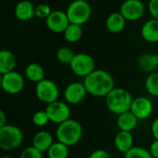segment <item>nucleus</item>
Segmentation results:
<instances>
[{
    "label": "nucleus",
    "instance_id": "nucleus-1",
    "mask_svg": "<svg viewBox=\"0 0 158 158\" xmlns=\"http://www.w3.org/2000/svg\"><path fill=\"white\" fill-rule=\"evenodd\" d=\"M87 93L96 97H106L114 88L115 81L112 75L104 69H95L83 80Z\"/></svg>",
    "mask_w": 158,
    "mask_h": 158
},
{
    "label": "nucleus",
    "instance_id": "nucleus-2",
    "mask_svg": "<svg viewBox=\"0 0 158 158\" xmlns=\"http://www.w3.org/2000/svg\"><path fill=\"white\" fill-rule=\"evenodd\" d=\"M82 134L83 129L81 124L71 118L57 125L56 130V137L57 142H60L69 147L79 143L82 138Z\"/></svg>",
    "mask_w": 158,
    "mask_h": 158
},
{
    "label": "nucleus",
    "instance_id": "nucleus-3",
    "mask_svg": "<svg viewBox=\"0 0 158 158\" xmlns=\"http://www.w3.org/2000/svg\"><path fill=\"white\" fill-rule=\"evenodd\" d=\"M133 99L128 90L114 88L106 96V106L110 112L118 116L131 110Z\"/></svg>",
    "mask_w": 158,
    "mask_h": 158
},
{
    "label": "nucleus",
    "instance_id": "nucleus-4",
    "mask_svg": "<svg viewBox=\"0 0 158 158\" xmlns=\"http://www.w3.org/2000/svg\"><path fill=\"white\" fill-rule=\"evenodd\" d=\"M22 131L15 125L6 124L0 127V148L4 151H13L23 143Z\"/></svg>",
    "mask_w": 158,
    "mask_h": 158
},
{
    "label": "nucleus",
    "instance_id": "nucleus-5",
    "mask_svg": "<svg viewBox=\"0 0 158 158\" xmlns=\"http://www.w3.org/2000/svg\"><path fill=\"white\" fill-rule=\"evenodd\" d=\"M66 13L70 23L82 26L92 16V7L86 0H73L67 7Z\"/></svg>",
    "mask_w": 158,
    "mask_h": 158
},
{
    "label": "nucleus",
    "instance_id": "nucleus-6",
    "mask_svg": "<svg viewBox=\"0 0 158 158\" xmlns=\"http://www.w3.org/2000/svg\"><path fill=\"white\" fill-rule=\"evenodd\" d=\"M35 94L37 99L46 105H49L58 100L59 89L56 83L49 79H44L36 83Z\"/></svg>",
    "mask_w": 158,
    "mask_h": 158
},
{
    "label": "nucleus",
    "instance_id": "nucleus-7",
    "mask_svg": "<svg viewBox=\"0 0 158 158\" xmlns=\"http://www.w3.org/2000/svg\"><path fill=\"white\" fill-rule=\"evenodd\" d=\"M69 68L75 75L82 78L87 77L96 69L94 59L86 53L76 54L69 64Z\"/></svg>",
    "mask_w": 158,
    "mask_h": 158
},
{
    "label": "nucleus",
    "instance_id": "nucleus-8",
    "mask_svg": "<svg viewBox=\"0 0 158 158\" xmlns=\"http://www.w3.org/2000/svg\"><path fill=\"white\" fill-rule=\"evenodd\" d=\"M0 84L2 90L6 94L15 95L22 92L25 85V80L19 72L13 70L1 75Z\"/></svg>",
    "mask_w": 158,
    "mask_h": 158
},
{
    "label": "nucleus",
    "instance_id": "nucleus-9",
    "mask_svg": "<svg viewBox=\"0 0 158 158\" xmlns=\"http://www.w3.org/2000/svg\"><path fill=\"white\" fill-rule=\"evenodd\" d=\"M50 118V122L61 124L70 118V108L67 102L55 101L46 106L44 109Z\"/></svg>",
    "mask_w": 158,
    "mask_h": 158
},
{
    "label": "nucleus",
    "instance_id": "nucleus-10",
    "mask_svg": "<svg viewBox=\"0 0 158 158\" xmlns=\"http://www.w3.org/2000/svg\"><path fill=\"white\" fill-rule=\"evenodd\" d=\"M119 12L127 21H136L143 17L145 6L141 0H125L120 6Z\"/></svg>",
    "mask_w": 158,
    "mask_h": 158
},
{
    "label": "nucleus",
    "instance_id": "nucleus-11",
    "mask_svg": "<svg viewBox=\"0 0 158 158\" xmlns=\"http://www.w3.org/2000/svg\"><path fill=\"white\" fill-rule=\"evenodd\" d=\"M46 27L55 33H63L70 24L66 11L53 10L50 16L45 19Z\"/></svg>",
    "mask_w": 158,
    "mask_h": 158
},
{
    "label": "nucleus",
    "instance_id": "nucleus-12",
    "mask_svg": "<svg viewBox=\"0 0 158 158\" xmlns=\"http://www.w3.org/2000/svg\"><path fill=\"white\" fill-rule=\"evenodd\" d=\"M83 82L74 81L69 83L64 90V99L69 105H78L82 102L87 94Z\"/></svg>",
    "mask_w": 158,
    "mask_h": 158
},
{
    "label": "nucleus",
    "instance_id": "nucleus-13",
    "mask_svg": "<svg viewBox=\"0 0 158 158\" xmlns=\"http://www.w3.org/2000/svg\"><path fill=\"white\" fill-rule=\"evenodd\" d=\"M130 111L138 119L144 120L153 114L154 106L149 98L145 96H139L133 99Z\"/></svg>",
    "mask_w": 158,
    "mask_h": 158
},
{
    "label": "nucleus",
    "instance_id": "nucleus-14",
    "mask_svg": "<svg viewBox=\"0 0 158 158\" xmlns=\"http://www.w3.org/2000/svg\"><path fill=\"white\" fill-rule=\"evenodd\" d=\"M35 6L29 0H21L17 3L14 8V15L20 21H28L35 17Z\"/></svg>",
    "mask_w": 158,
    "mask_h": 158
},
{
    "label": "nucleus",
    "instance_id": "nucleus-15",
    "mask_svg": "<svg viewBox=\"0 0 158 158\" xmlns=\"http://www.w3.org/2000/svg\"><path fill=\"white\" fill-rule=\"evenodd\" d=\"M139 69L146 73H153L158 70V54L145 53L143 54L137 61Z\"/></svg>",
    "mask_w": 158,
    "mask_h": 158
},
{
    "label": "nucleus",
    "instance_id": "nucleus-16",
    "mask_svg": "<svg viewBox=\"0 0 158 158\" xmlns=\"http://www.w3.org/2000/svg\"><path fill=\"white\" fill-rule=\"evenodd\" d=\"M133 143H134L133 136L131 132L129 131H119L116 134L114 139V144L116 149L124 155L133 147Z\"/></svg>",
    "mask_w": 158,
    "mask_h": 158
},
{
    "label": "nucleus",
    "instance_id": "nucleus-17",
    "mask_svg": "<svg viewBox=\"0 0 158 158\" xmlns=\"http://www.w3.org/2000/svg\"><path fill=\"white\" fill-rule=\"evenodd\" d=\"M53 143L54 138L52 134L47 131H40L36 132L32 138V146L42 153L47 152Z\"/></svg>",
    "mask_w": 158,
    "mask_h": 158
},
{
    "label": "nucleus",
    "instance_id": "nucleus-18",
    "mask_svg": "<svg viewBox=\"0 0 158 158\" xmlns=\"http://www.w3.org/2000/svg\"><path fill=\"white\" fill-rule=\"evenodd\" d=\"M126 19L120 12H113L106 19V28L111 33H119L126 27Z\"/></svg>",
    "mask_w": 158,
    "mask_h": 158
},
{
    "label": "nucleus",
    "instance_id": "nucleus-19",
    "mask_svg": "<svg viewBox=\"0 0 158 158\" xmlns=\"http://www.w3.org/2000/svg\"><path fill=\"white\" fill-rule=\"evenodd\" d=\"M141 35L143 39L148 43L158 42V19H151L143 23L141 29Z\"/></svg>",
    "mask_w": 158,
    "mask_h": 158
},
{
    "label": "nucleus",
    "instance_id": "nucleus-20",
    "mask_svg": "<svg viewBox=\"0 0 158 158\" xmlns=\"http://www.w3.org/2000/svg\"><path fill=\"white\" fill-rule=\"evenodd\" d=\"M17 59L15 55L9 50L0 51V73L1 75L15 70Z\"/></svg>",
    "mask_w": 158,
    "mask_h": 158
},
{
    "label": "nucleus",
    "instance_id": "nucleus-21",
    "mask_svg": "<svg viewBox=\"0 0 158 158\" xmlns=\"http://www.w3.org/2000/svg\"><path fill=\"white\" fill-rule=\"evenodd\" d=\"M138 120L139 119L131 111H127L118 116L117 125L119 131L131 132L136 128L138 124Z\"/></svg>",
    "mask_w": 158,
    "mask_h": 158
},
{
    "label": "nucleus",
    "instance_id": "nucleus-22",
    "mask_svg": "<svg viewBox=\"0 0 158 158\" xmlns=\"http://www.w3.org/2000/svg\"><path fill=\"white\" fill-rule=\"evenodd\" d=\"M24 74L27 80L35 83H38L44 79H45L44 68L40 64L35 63V62H32L27 65L24 70Z\"/></svg>",
    "mask_w": 158,
    "mask_h": 158
},
{
    "label": "nucleus",
    "instance_id": "nucleus-23",
    "mask_svg": "<svg viewBox=\"0 0 158 158\" xmlns=\"http://www.w3.org/2000/svg\"><path fill=\"white\" fill-rule=\"evenodd\" d=\"M83 34L82 27L78 24H73L70 23L66 31L63 32L64 38L67 42L69 43H77L79 42Z\"/></svg>",
    "mask_w": 158,
    "mask_h": 158
},
{
    "label": "nucleus",
    "instance_id": "nucleus-24",
    "mask_svg": "<svg viewBox=\"0 0 158 158\" xmlns=\"http://www.w3.org/2000/svg\"><path fill=\"white\" fill-rule=\"evenodd\" d=\"M69 146L60 142L54 143L53 145L46 152L48 158H68L69 155Z\"/></svg>",
    "mask_w": 158,
    "mask_h": 158
},
{
    "label": "nucleus",
    "instance_id": "nucleus-25",
    "mask_svg": "<svg viewBox=\"0 0 158 158\" xmlns=\"http://www.w3.org/2000/svg\"><path fill=\"white\" fill-rule=\"evenodd\" d=\"M75 53L74 51L69 47V46H61L56 50V57L57 59L58 62H60L61 64L64 65H69L71 63L73 57L75 56Z\"/></svg>",
    "mask_w": 158,
    "mask_h": 158
},
{
    "label": "nucleus",
    "instance_id": "nucleus-26",
    "mask_svg": "<svg viewBox=\"0 0 158 158\" xmlns=\"http://www.w3.org/2000/svg\"><path fill=\"white\" fill-rule=\"evenodd\" d=\"M145 89L152 96H158V71L150 73L145 80Z\"/></svg>",
    "mask_w": 158,
    "mask_h": 158
},
{
    "label": "nucleus",
    "instance_id": "nucleus-27",
    "mask_svg": "<svg viewBox=\"0 0 158 158\" xmlns=\"http://www.w3.org/2000/svg\"><path fill=\"white\" fill-rule=\"evenodd\" d=\"M125 158H153V156L147 149L140 146H133L125 154Z\"/></svg>",
    "mask_w": 158,
    "mask_h": 158
},
{
    "label": "nucleus",
    "instance_id": "nucleus-28",
    "mask_svg": "<svg viewBox=\"0 0 158 158\" xmlns=\"http://www.w3.org/2000/svg\"><path fill=\"white\" fill-rule=\"evenodd\" d=\"M50 122V118L45 110H39L32 116V123L38 128L45 127Z\"/></svg>",
    "mask_w": 158,
    "mask_h": 158
},
{
    "label": "nucleus",
    "instance_id": "nucleus-29",
    "mask_svg": "<svg viewBox=\"0 0 158 158\" xmlns=\"http://www.w3.org/2000/svg\"><path fill=\"white\" fill-rule=\"evenodd\" d=\"M52 8L48 4H39L35 6V17L39 18V19H46L50 14L52 13Z\"/></svg>",
    "mask_w": 158,
    "mask_h": 158
},
{
    "label": "nucleus",
    "instance_id": "nucleus-30",
    "mask_svg": "<svg viewBox=\"0 0 158 158\" xmlns=\"http://www.w3.org/2000/svg\"><path fill=\"white\" fill-rule=\"evenodd\" d=\"M43 154L44 153H42L41 151H39L31 145L22 150L19 158H44Z\"/></svg>",
    "mask_w": 158,
    "mask_h": 158
},
{
    "label": "nucleus",
    "instance_id": "nucleus-31",
    "mask_svg": "<svg viewBox=\"0 0 158 158\" xmlns=\"http://www.w3.org/2000/svg\"><path fill=\"white\" fill-rule=\"evenodd\" d=\"M148 10L152 19H158V0H149Z\"/></svg>",
    "mask_w": 158,
    "mask_h": 158
},
{
    "label": "nucleus",
    "instance_id": "nucleus-32",
    "mask_svg": "<svg viewBox=\"0 0 158 158\" xmlns=\"http://www.w3.org/2000/svg\"><path fill=\"white\" fill-rule=\"evenodd\" d=\"M89 158H113L111 156V155L102 149H98V150H94V152L91 153Z\"/></svg>",
    "mask_w": 158,
    "mask_h": 158
},
{
    "label": "nucleus",
    "instance_id": "nucleus-33",
    "mask_svg": "<svg viewBox=\"0 0 158 158\" xmlns=\"http://www.w3.org/2000/svg\"><path fill=\"white\" fill-rule=\"evenodd\" d=\"M149 151H150L153 158H158V140H155L151 143Z\"/></svg>",
    "mask_w": 158,
    "mask_h": 158
},
{
    "label": "nucleus",
    "instance_id": "nucleus-34",
    "mask_svg": "<svg viewBox=\"0 0 158 158\" xmlns=\"http://www.w3.org/2000/svg\"><path fill=\"white\" fill-rule=\"evenodd\" d=\"M151 132L155 140H158V118H156L151 125Z\"/></svg>",
    "mask_w": 158,
    "mask_h": 158
},
{
    "label": "nucleus",
    "instance_id": "nucleus-35",
    "mask_svg": "<svg viewBox=\"0 0 158 158\" xmlns=\"http://www.w3.org/2000/svg\"><path fill=\"white\" fill-rule=\"evenodd\" d=\"M6 113L3 111V110H1L0 111V127H3V126H5V125H6L7 123H6Z\"/></svg>",
    "mask_w": 158,
    "mask_h": 158
},
{
    "label": "nucleus",
    "instance_id": "nucleus-36",
    "mask_svg": "<svg viewBox=\"0 0 158 158\" xmlns=\"http://www.w3.org/2000/svg\"><path fill=\"white\" fill-rule=\"evenodd\" d=\"M1 158H13V157H11V156H2Z\"/></svg>",
    "mask_w": 158,
    "mask_h": 158
},
{
    "label": "nucleus",
    "instance_id": "nucleus-37",
    "mask_svg": "<svg viewBox=\"0 0 158 158\" xmlns=\"http://www.w3.org/2000/svg\"><path fill=\"white\" fill-rule=\"evenodd\" d=\"M94 1H98V0H94Z\"/></svg>",
    "mask_w": 158,
    "mask_h": 158
},
{
    "label": "nucleus",
    "instance_id": "nucleus-38",
    "mask_svg": "<svg viewBox=\"0 0 158 158\" xmlns=\"http://www.w3.org/2000/svg\"><path fill=\"white\" fill-rule=\"evenodd\" d=\"M157 71H158V70H157Z\"/></svg>",
    "mask_w": 158,
    "mask_h": 158
}]
</instances>
